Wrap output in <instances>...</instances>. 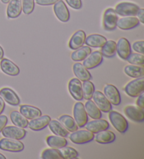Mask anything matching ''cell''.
Segmentation results:
<instances>
[{
  "instance_id": "cell-12",
  "label": "cell",
  "mask_w": 144,
  "mask_h": 159,
  "mask_svg": "<svg viewBox=\"0 0 144 159\" xmlns=\"http://www.w3.org/2000/svg\"><path fill=\"white\" fill-rule=\"evenodd\" d=\"M103 55L100 51H96L93 53H91L86 58L83 60V65L87 70L94 69L98 67L103 61Z\"/></svg>"
},
{
  "instance_id": "cell-34",
  "label": "cell",
  "mask_w": 144,
  "mask_h": 159,
  "mask_svg": "<svg viewBox=\"0 0 144 159\" xmlns=\"http://www.w3.org/2000/svg\"><path fill=\"white\" fill-rule=\"evenodd\" d=\"M117 43L113 40H109L101 47V54L106 57H112L115 56Z\"/></svg>"
},
{
  "instance_id": "cell-8",
  "label": "cell",
  "mask_w": 144,
  "mask_h": 159,
  "mask_svg": "<svg viewBox=\"0 0 144 159\" xmlns=\"http://www.w3.org/2000/svg\"><path fill=\"white\" fill-rule=\"evenodd\" d=\"M1 133L4 138L18 139V140L23 139L27 133L26 130L24 128L16 125L5 126Z\"/></svg>"
},
{
  "instance_id": "cell-44",
  "label": "cell",
  "mask_w": 144,
  "mask_h": 159,
  "mask_svg": "<svg viewBox=\"0 0 144 159\" xmlns=\"http://www.w3.org/2000/svg\"><path fill=\"white\" fill-rule=\"evenodd\" d=\"M137 105L138 107L141 109H144V93H141L138 96V99L137 100Z\"/></svg>"
},
{
  "instance_id": "cell-43",
  "label": "cell",
  "mask_w": 144,
  "mask_h": 159,
  "mask_svg": "<svg viewBox=\"0 0 144 159\" xmlns=\"http://www.w3.org/2000/svg\"><path fill=\"white\" fill-rule=\"evenodd\" d=\"M8 122V118L6 115H0V133L7 125Z\"/></svg>"
},
{
  "instance_id": "cell-6",
  "label": "cell",
  "mask_w": 144,
  "mask_h": 159,
  "mask_svg": "<svg viewBox=\"0 0 144 159\" xmlns=\"http://www.w3.org/2000/svg\"><path fill=\"white\" fill-rule=\"evenodd\" d=\"M74 119L79 128H83L88 122V115L86 112L84 105L78 102L73 107Z\"/></svg>"
},
{
  "instance_id": "cell-5",
  "label": "cell",
  "mask_w": 144,
  "mask_h": 159,
  "mask_svg": "<svg viewBox=\"0 0 144 159\" xmlns=\"http://www.w3.org/2000/svg\"><path fill=\"white\" fill-rule=\"evenodd\" d=\"M139 7L131 2H121L115 7V12L122 16H137Z\"/></svg>"
},
{
  "instance_id": "cell-37",
  "label": "cell",
  "mask_w": 144,
  "mask_h": 159,
  "mask_svg": "<svg viewBox=\"0 0 144 159\" xmlns=\"http://www.w3.org/2000/svg\"><path fill=\"white\" fill-rule=\"evenodd\" d=\"M41 158L43 159H63L61 153L58 149H47L41 153Z\"/></svg>"
},
{
  "instance_id": "cell-17",
  "label": "cell",
  "mask_w": 144,
  "mask_h": 159,
  "mask_svg": "<svg viewBox=\"0 0 144 159\" xmlns=\"http://www.w3.org/2000/svg\"><path fill=\"white\" fill-rule=\"evenodd\" d=\"M87 130L92 133H97L100 131L107 130L109 128V123L104 119H94L87 122L84 125Z\"/></svg>"
},
{
  "instance_id": "cell-11",
  "label": "cell",
  "mask_w": 144,
  "mask_h": 159,
  "mask_svg": "<svg viewBox=\"0 0 144 159\" xmlns=\"http://www.w3.org/2000/svg\"><path fill=\"white\" fill-rule=\"evenodd\" d=\"M54 11L57 18L63 23H66L70 20V11L63 0H59L54 4Z\"/></svg>"
},
{
  "instance_id": "cell-23",
  "label": "cell",
  "mask_w": 144,
  "mask_h": 159,
  "mask_svg": "<svg viewBox=\"0 0 144 159\" xmlns=\"http://www.w3.org/2000/svg\"><path fill=\"white\" fill-rule=\"evenodd\" d=\"M107 42V39L101 34H93L89 35L85 39V43L89 47L100 48Z\"/></svg>"
},
{
  "instance_id": "cell-31",
  "label": "cell",
  "mask_w": 144,
  "mask_h": 159,
  "mask_svg": "<svg viewBox=\"0 0 144 159\" xmlns=\"http://www.w3.org/2000/svg\"><path fill=\"white\" fill-rule=\"evenodd\" d=\"M49 127L56 135L66 137L68 135L69 131L63 126L61 123L57 120H51L49 123Z\"/></svg>"
},
{
  "instance_id": "cell-27",
  "label": "cell",
  "mask_w": 144,
  "mask_h": 159,
  "mask_svg": "<svg viewBox=\"0 0 144 159\" xmlns=\"http://www.w3.org/2000/svg\"><path fill=\"white\" fill-rule=\"evenodd\" d=\"M84 106L87 115H89V116H90L91 119H101L102 116L101 111L94 101L88 100Z\"/></svg>"
},
{
  "instance_id": "cell-46",
  "label": "cell",
  "mask_w": 144,
  "mask_h": 159,
  "mask_svg": "<svg viewBox=\"0 0 144 159\" xmlns=\"http://www.w3.org/2000/svg\"><path fill=\"white\" fill-rule=\"evenodd\" d=\"M4 108H5L4 100H3V98L0 96V115L2 114V112H3V111L4 110Z\"/></svg>"
},
{
  "instance_id": "cell-3",
  "label": "cell",
  "mask_w": 144,
  "mask_h": 159,
  "mask_svg": "<svg viewBox=\"0 0 144 159\" xmlns=\"http://www.w3.org/2000/svg\"><path fill=\"white\" fill-rule=\"evenodd\" d=\"M0 149L10 152H21L24 149V144L18 139L5 138L0 139Z\"/></svg>"
},
{
  "instance_id": "cell-28",
  "label": "cell",
  "mask_w": 144,
  "mask_h": 159,
  "mask_svg": "<svg viewBox=\"0 0 144 159\" xmlns=\"http://www.w3.org/2000/svg\"><path fill=\"white\" fill-rule=\"evenodd\" d=\"M124 72L127 76L135 79L142 77L144 76V68L141 65H127L124 68Z\"/></svg>"
},
{
  "instance_id": "cell-26",
  "label": "cell",
  "mask_w": 144,
  "mask_h": 159,
  "mask_svg": "<svg viewBox=\"0 0 144 159\" xmlns=\"http://www.w3.org/2000/svg\"><path fill=\"white\" fill-rule=\"evenodd\" d=\"M116 139L115 133L110 130H104L96 133L94 139L99 144H109L113 142Z\"/></svg>"
},
{
  "instance_id": "cell-22",
  "label": "cell",
  "mask_w": 144,
  "mask_h": 159,
  "mask_svg": "<svg viewBox=\"0 0 144 159\" xmlns=\"http://www.w3.org/2000/svg\"><path fill=\"white\" fill-rule=\"evenodd\" d=\"M86 33L83 30H78L74 32L69 42V47L73 50H76L84 45L86 39Z\"/></svg>"
},
{
  "instance_id": "cell-18",
  "label": "cell",
  "mask_w": 144,
  "mask_h": 159,
  "mask_svg": "<svg viewBox=\"0 0 144 159\" xmlns=\"http://www.w3.org/2000/svg\"><path fill=\"white\" fill-rule=\"evenodd\" d=\"M0 96L10 105L17 106L20 104V98L18 95L9 88H3L0 90Z\"/></svg>"
},
{
  "instance_id": "cell-30",
  "label": "cell",
  "mask_w": 144,
  "mask_h": 159,
  "mask_svg": "<svg viewBox=\"0 0 144 159\" xmlns=\"http://www.w3.org/2000/svg\"><path fill=\"white\" fill-rule=\"evenodd\" d=\"M46 143L49 147L54 149H60L63 147L67 146L68 141L65 137L59 135H50L47 137Z\"/></svg>"
},
{
  "instance_id": "cell-2",
  "label": "cell",
  "mask_w": 144,
  "mask_h": 159,
  "mask_svg": "<svg viewBox=\"0 0 144 159\" xmlns=\"http://www.w3.org/2000/svg\"><path fill=\"white\" fill-rule=\"evenodd\" d=\"M124 91L130 97H138L144 90V79L142 77L136 78L127 84L124 87Z\"/></svg>"
},
{
  "instance_id": "cell-1",
  "label": "cell",
  "mask_w": 144,
  "mask_h": 159,
  "mask_svg": "<svg viewBox=\"0 0 144 159\" xmlns=\"http://www.w3.org/2000/svg\"><path fill=\"white\" fill-rule=\"evenodd\" d=\"M108 116L110 123L119 133H124L128 129V122L125 118L119 112L110 110Z\"/></svg>"
},
{
  "instance_id": "cell-32",
  "label": "cell",
  "mask_w": 144,
  "mask_h": 159,
  "mask_svg": "<svg viewBox=\"0 0 144 159\" xmlns=\"http://www.w3.org/2000/svg\"><path fill=\"white\" fill-rule=\"evenodd\" d=\"M91 53V49L89 46H81V47L74 50L71 54V58L74 62H79L84 60Z\"/></svg>"
},
{
  "instance_id": "cell-38",
  "label": "cell",
  "mask_w": 144,
  "mask_h": 159,
  "mask_svg": "<svg viewBox=\"0 0 144 159\" xmlns=\"http://www.w3.org/2000/svg\"><path fill=\"white\" fill-rule=\"evenodd\" d=\"M127 62L132 65H141L143 66L144 65V56L141 53H131L127 57Z\"/></svg>"
},
{
  "instance_id": "cell-13",
  "label": "cell",
  "mask_w": 144,
  "mask_h": 159,
  "mask_svg": "<svg viewBox=\"0 0 144 159\" xmlns=\"http://www.w3.org/2000/svg\"><path fill=\"white\" fill-rule=\"evenodd\" d=\"M68 90L74 100L80 101L83 99L82 84L77 78H73L69 81Z\"/></svg>"
},
{
  "instance_id": "cell-35",
  "label": "cell",
  "mask_w": 144,
  "mask_h": 159,
  "mask_svg": "<svg viewBox=\"0 0 144 159\" xmlns=\"http://www.w3.org/2000/svg\"><path fill=\"white\" fill-rule=\"evenodd\" d=\"M83 98L85 100H91L92 98L93 94L95 91V86L94 84L89 80L84 81L82 84Z\"/></svg>"
},
{
  "instance_id": "cell-21",
  "label": "cell",
  "mask_w": 144,
  "mask_h": 159,
  "mask_svg": "<svg viewBox=\"0 0 144 159\" xmlns=\"http://www.w3.org/2000/svg\"><path fill=\"white\" fill-rule=\"evenodd\" d=\"M22 12V0H10L7 9L8 18H16Z\"/></svg>"
},
{
  "instance_id": "cell-39",
  "label": "cell",
  "mask_w": 144,
  "mask_h": 159,
  "mask_svg": "<svg viewBox=\"0 0 144 159\" xmlns=\"http://www.w3.org/2000/svg\"><path fill=\"white\" fill-rule=\"evenodd\" d=\"M35 9V0H22V11L26 15H30Z\"/></svg>"
},
{
  "instance_id": "cell-20",
  "label": "cell",
  "mask_w": 144,
  "mask_h": 159,
  "mask_svg": "<svg viewBox=\"0 0 144 159\" xmlns=\"http://www.w3.org/2000/svg\"><path fill=\"white\" fill-rule=\"evenodd\" d=\"M140 22L137 18L134 16H126V17L118 19L117 22V27L120 30H128L139 25Z\"/></svg>"
},
{
  "instance_id": "cell-36",
  "label": "cell",
  "mask_w": 144,
  "mask_h": 159,
  "mask_svg": "<svg viewBox=\"0 0 144 159\" xmlns=\"http://www.w3.org/2000/svg\"><path fill=\"white\" fill-rule=\"evenodd\" d=\"M59 150L61 153L63 159L76 158L79 156V153L77 152V150L70 147H63L59 149Z\"/></svg>"
},
{
  "instance_id": "cell-49",
  "label": "cell",
  "mask_w": 144,
  "mask_h": 159,
  "mask_svg": "<svg viewBox=\"0 0 144 159\" xmlns=\"http://www.w3.org/2000/svg\"><path fill=\"white\" fill-rule=\"evenodd\" d=\"M0 159H6V157L1 153H0Z\"/></svg>"
},
{
  "instance_id": "cell-29",
  "label": "cell",
  "mask_w": 144,
  "mask_h": 159,
  "mask_svg": "<svg viewBox=\"0 0 144 159\" xmlns=\"http://www.w3.org/2000/svg\"><path fill=\"white\" fill-rule=\"evenodd\" d=\"M10 119L13 125L22 128H26L28 125V120L18 111H12L10 114Z\"/></svg>"
},
{
  "instance_id": "cell-16",
  "label": "cell",
  "mask_w": 144,
  "mask_h": 159,
  "mask_svg": "<svg viewBox=\"0 0 144 159\" xmlns=\"http://www.w3.org/2000/svg\"><path fill=\"white\" fill-rule=\"evenodd\" d=\"M124 114L132 120L136 122H143L144 120V111L143 109L132 105L127 106L124 108Z\"/></svg>"
},
{
  "instance_id": "cell-41",
  "label": "cell",
  "mask_w": 144,
  "mask_h": 159,
  "mask_svg": "<svg viewBox=\"0 0 144 159\" xmlns=\"http://www.w3.org/2000/svg\"><path fill=\"white\" fill-rule=\"evenodd\" d=\"M143 45H144V42L143 41H138V42H136L133 43V49L137 52L138 53L143 54L144 50H143Z\"/></svg>"
},
{
  "instance_id": "cell-19",
  "label": "cell",
  "mask_w": 144,
  "mask_h": 159,
  "mask_svg": "<svg viewBox=\"0 0 144 159\" xmlns=\"http://www.w3.org/2000/svg\"><path fill=\"white\" fill-rule=\"evenodd\" d=\"M0 68L2 72L7 75L15 76L19 75L20 69L14 62L7 58H2L0 63Z\"/></svg>"
},
{
  "instance_id": "cell-9",
  "label": "cell",
  "mask_w": 144,
  "mask_h": 159,
  "mask_svg": "<svg viewBox=\"0 0 144 159\" xmlns=\"http://www.w3.org/2000/svg\"><path fill=\"white\" fill-rule=\"evenodd\" d=\"M92 98L94 103L98 107L101 111L103 112H109L112 109V104L107 99L103 93L98 90L94 91Z\"/></svg>"
},
{
  "instance_id": "cell-40",
  "label": "cell",
  "mask_w": 144,
  "mask_h": 159,
  "mask_svg": "<svg viewBox=\"0 0 144 159\" xmlns=\"http://www.w3.org/2000/svg\"><path fill=\"white\" fill-rule=\"evenodd\" d=\"M68 4L74 9H80L82 7V0H65Z\"/></svg>"
},
{
  "instance_id": "cell-7",
  "label": "cell",
  "mask_w": 144,
  "mask_h": 159,
  "mask_svg": "<svg viewBox=\"0 0 144 159\" xmlns=\"http://www.w3.org/2000/svg\"><path fill=\"white\" fill-rule=\"evenodd\" d=\"M118 20V14L115 11L109 8L106 10L103 14V25L104 29L107 31H113L117 27V22Z\"/></svg>"
},
{
  "instance_id": "cell-48",
  "label": "cell",
  "mask_w": 144,
  "mask_h": 159,
  "mask_svg": "<svg viewBox=\"0 0 144 159\" xmlns=\"http://www.w3.org/2000/svg\"><path fill=\"white\" fill-rule=\"evenodd\" d=\"M9 1H10V0H1V2L3 4H8L9 2Z\"/></svg>"
},
{
  "instance_id": "cell-25",
  "label": "cell",
  "mask_w": 144,
  "mask_h": 159,
  "mask_svg": "<svg viewBox=\"0 0 144 159\" xmlns=\"http://www.w3.org/2000/svg\"><path fill=\"white\" fill-rule=\"evenodd\" d=\"M20 112L27 119H33L40 116L41 111L39 108L29 105H23L20 107Z\"/></svg>"
},
{
  "instance_id": "cell-33",
  "label": "cell",
  "mask_w": 144,
  "mask_h": 159,
  "mask_svg": "<svg viewBox=\"0 0 144 159\" xmlns=\"http://www.w3.org/2000/svg\"><path fill=\"white\" fill-rule=\"evenodd\" d=\"M59 121L61 123V124L70 132H74L78 130V125L75 122V120L73 117L69 116V115L65 114L62 115L59 117Z\"/></svg>"
},
{
  "instance_id": "cell-4",
  "label": "cell",
  "mask_w": 144,
  "mask_h": 159,
  "mask_svg": "<svg viewBox=\"0 0 144 159\" xmlns=\"http://www.w3.org/2000/svg\"><path fill=\"white\" fill-rule=\"evenodd\" d=\"M69 138L74 144H83L92 141L94 138V135L89 130H77L69 135Z\"/></svg>"
},
{
  "instance_id": "cell-42",
  "label": "cell",
  "mask_w": 144,
  "mask_h": 159,
  "mask_svg": "<svg viewBox=\"0 0 144 159\" xmlns=\"http://www.w3.org/2000/svg\"><path fill=\"white\" fill-rule=\"evenodd\" d=\"M59 0H35L36 3L40 6H50L54 4Z\"/></svg>"
},
{
  "instance_id": "cell-10",
  "label": "cell",
  "mask_w": 144,
  "mask_h": 159,
  "mask_svg": "<svg viewBox=\"0 0 144 159\" xmlns=\"http://www.w3.org/2000/svg\"><path fill=\"white\" fill-rule=\"evenodd\" d=\"M104 95L110 102L113 105L118 106L121 103L120 93L118 89L112 84H106L104 86Z\"/></svg>"
},
{
  "instance_id": "cell-14",
  "label": "cell",
  "mask_w": 144,
  "mask_h": 159,
  "mask_svg": "<svg viewBox=\"0 0 144 159\" xmlns=\"http://www.w3.org/2000/svg\"><path fill=\"white\" fill-rule=\"evenodd\" d=\"M51 120V117L48 115H43L31 119L28 122V127L30 130L34 131H39L43 130L49 125Z\"/></svg>"
},
{
  "instance_id": "cell-24",
  "label": "cell",
  "mask_w": 144,
  "mask_h": 159,
  "mask_svg": "<svg viewBox=\"0 0 144 159\" xmlns=\"http://www.w3.org/2000/svg\"><path fill=\"white\" fill-rule=\"evenodd\" d=\"M73 72L77 78L80 81H84L90 80L91 79V75L88 70L84 65L79 62H76L73 65Z\"/></svg>"
},
{
  "instance_id": "cell-47",
  "label": "cell",
  "mask_w": 144,
  "mask_h": 159,
  "mask_svg": "<svg viewBox=\"0 0 144 159\" xmlns=\"http://www.w3.org/2000/svg\"><path fill=\"white\" fill-rule=\"evenodd\" d=\"M4 56V50H3V48H2V46H0V60H1L2 58H3Z\"/></svg>"
},
{
  "instance_id": "cell-45",
  "label": "cell",
  "mask_w": 144,
  "mask_h": 159,
  "mask_svg": "<svg viewBox=\"0 0 144 159\" xmlns=\"http://www.w3.org/2000/svg\"><path fill=\"white\" fill-rule=\"evenodd\" d=\"M137 16H138V19L139 22H141V23H144V9H139V10L137 12Z\"/></svg>"
},
{
  "instance_id": "cell-15",
  "label": "cell",
  "mask_w": 144,
  "mask_h": 159,
  "mask_svg": "<svg viewBox=\"0 0 144 159\" xmlns=\"http://www.w3.org/2000/svg\"><path fill=\"white\" fill-rule=\"evenodd\" d=\"M116 52L119 57L124 60H127V57L132 53V49L130 43L126 38L122 37L119 39L117 42V48Z\"/></svg>"
}]
</instances>
